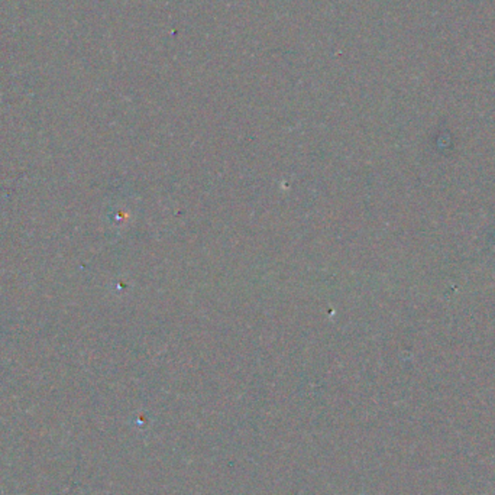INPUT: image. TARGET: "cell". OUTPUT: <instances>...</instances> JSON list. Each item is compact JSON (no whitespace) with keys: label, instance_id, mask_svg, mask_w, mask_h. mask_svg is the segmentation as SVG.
I'll return each instance as SVG.
<instances>
[]
</instances>
